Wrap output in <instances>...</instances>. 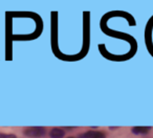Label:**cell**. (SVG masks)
<instances>
[{"label":"cell","instance_id":"obj_1","mask_svg":"<svg viewBox=\"0 0 153 138\" xmlns=\"http://www.w3.org/2000/svg\"><path fill=\"white\" fill-rule=\"evenodd\" d=\"M47 134L44 127H27L23 130V135L27 138H43Z\"/></svg>","mask_w":153,"mask_h":138},{"label":"cell","instance_id":"obj_2","mask_svg":"<svg viewBox=\"0 0 153 138\" xmlns=\"http://www.w3.org/2000/svg\"><path fill=\"white\" fill-rule=\"evenodd\" d=\"M80 138H107V135L104 131L101 130H88L82 133Z\"/></svg>","mask_w":153,"mask_h":138},{"label":"cell","instance_id":"obj_3","mask_svg":"<svg viewBox=\"0 0 153 138\" xmlns=\"http://www.w3.org/2000/svg\"><path fill=\"white\" fill-rule=\"evenodd\" d=\"M152 130L151 127H147V125H137V127H132L131 128V133L137 136H144L149 134Z\"/></svg>","mask_w":153,"mask_h":138},{"label":"cell","instance_id":"obj_4","mask_svg":"<svg viewBox=\"0 0 153 138\" xmlns=\"http://www.w3.org/2000/svg\"><path fill=\"white\" fill-rule=\"evenodd\" d=\"M48 135L51 138H64L66 135V131L64 128L55 127L48 132Z\"/></svg>","mask_w":153,"mask_h":138},{"label":"cell","instance_id":"obj_5","mask_svg":"<svg viewBox=\"0 0 153 138\" xmlns=\"http://www.w3.org/2000/svg\"><path fill=\"white\" fill-rule=\"evenodd\" d=\"M0 138H18L15 134H7L0 132Z\"/></svg>","mask_w":153,"mask_h":138},{"label":"cell","instance_id":"obj_6","mask_svg":"<svg viewBox=\"0 0 153 138\" xmlns=\"http://www.w3.org/2000/svg\"><path fill=\"white\" fill-rule=\"evenodd\" d=\"M117 129H119L117 127H109V130H110V131H115V130H117Z\"/></svg>","mask_w":153,"mask_h":138},{"label":"cell","instance_id":"obj_7","mask_svg":"<svg viewBox=\"0 0 153 138\" xmlns=\"http://www.w3.org/2000/svg\"><path fill=\"white\" fill-rule=\"evenodd\" d=\"M67 138H79V137H74V136H70V137H67Z\"/></svg>","mask_w":153,"mask_h":138}]
</instances>
